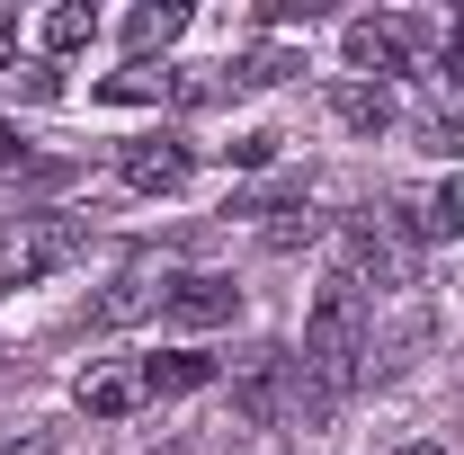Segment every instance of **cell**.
Returning <instances> with one entry per match:
<instances>
[{
  "label": "cell",
  "mask_w": 464,
  "mask_h": 455,
  "mask_svg": "<svg viewBox=\"0 0 464 455\" xmlns=\"http://www.w3.org/2000/svg\"><path fill=\"white\" fill-rule=\"evenodd\" d=\"M179 36H188V9H179V0H161V9H134V18H125V45H134V54L179 45Z\"/></svg>",
  "instance_id": "obj_13"
},
{
  "label": "cell",
  "mask_w": 464,
  "mask_h": 455,
  "mask_svg": "<svg viewBox=\"0 0 464 455\" xmlns=\"http://www.w3.org/2000/svg\"><path fill=\"white\" fill-rule=\"evenodd\" d=\"M366 348H375V313H366V286L322 277L313 313H304V357H295V411L304 420H331L348 402V384L366 375Z\"/></svg>",
  "instance_id": "obj_1"
},
{
  "label": "cell",
  "mask_w": 464,
  "mask_h": 455,
  "mask_svg": "<svg viewBox=\"0 0 464 455\" xmlns=\"http://www.w3.org/2000/svg\"><path fill=\"white\" fill-rule=\"evenodd\" d=\"M232 411H241V429H277V420L295 411V357L286 348H250V357H241Z\"/></svg>",
  "instance_id": "obj_4"
},
{
  "label": "cell",
  "mask_w": 464,
  "mask_h": 455,
  "mask_svg": "<svg viewBox=\"0 0 464 455\" xmlns=\"http://www.w3.org/2000/svg\"><path fill=\"white\" fill-rule=\"evenodd\" d=\"M9 36H18V27H9V18H0V54H9Z\"/></svg>",
  "instance_id": "obj_23"
},
{
  "label": "cell",
  "mask_w": 464,
  "mask_h": 455,
  "mask_svg": "<svg viewBox=\"0 0 464 455\" xmlns=\"http://www.w3.org/2000/svg\"><path fill=\"white\" fill-rule=\"evenodd\" d=\"M232 161H241V170H268V161H277V134H241V143H224Z\"/></svg>",
  "instance_id": "obj_17"
},
{
  "label": "cell",
  "mask_w": 464,
  "mask_h": 455,
  "mask_svg": "<svg viewBox=\"0 0 464 455\" xmlns=\"http://www.w3.org/2000/svg\"><path fill=\"white\" fill-rule=\"evenodd\" d=\"M0 455H54V447H45V438H18V447H0Z\"/></svg>",
  "instance_id": "obj_21"
},
{
  "label": "cell",
  "mask_w": 464,
  "mask_h": 455,
  "mask_svg": "<svg viewBox=\"0 0 464 455\" xmlns=\"http://www.w3.org/2000/svg\"><path fill=\"white\" fill-rule=\"evenodd\" d=\"M447 27H429V18H348L340 27V54H348V72H366V81H393V72H420V54L438 45Z\"/></svg>",
  "instance_id": "obj_3"
},
{
  "label": "cell",
  "mask_w": 464,
  "mask_h": 455,
  "mask_svg": "<svg viewBox=\"0 0 464 455\" xmlns=\"http://www.w3.org/2000/svg\"><path fill=\"white\" fill-rule=\"evenodd\" d=\"M340 277L375 286V295H402L420 277V232L402 215H348L340 224Z\"/></svg>",
  "instance_id": "obj_2"
},
{
  "label": "cell",
  "mask_w": 464,
  "mask_h": 455,
  "mask_svg": "<svg viewBox=\"0 0 464 455\" xmlns=\"http://www.w3.org/2000/svg\"><path fill=\"white\" fill-rule=\"evenodd\" d=\"M232 313H241V286L215 277V268H197V277H170V304H161V322H170V331H224Z\"/></svg>",
  "instance_id": "obj_6"
},
{
  "label": "cell",
  "mask_w": 464,
  "mask_h": 455,
  "mask_svg": "<svg viewBox=\"0 0 464 455\" xmlns=\"http://www.w3.org/2000/svg\"><path fill=\"white\" fill-rule=\"evenodd\" d=\"M188 170H197V152H188L179 134H143V143L116 152V179H125L134 197H170V188H188Z\"/></svg>",
  "instance_id": "obj_5"
},
{
  "label": "cell",
  "mask_w": 464,
  "mask_h": 455,
  "mask_svg": "<svg viewBox=\"0 0 464 455\" xmlns=\"http://www.w3.org/2000/svg\"><path fill=\"white\" fill-rule=\"evenodd\" d=\"M259 18H268V27H295V18H304V27H313V18H322V0H268V9H259Z\"/></svg>",
  "instance_id": "obj_18"
},
{
  "label": "cell",
  "mask_w": 464,
  "mask_h": 455,
  "mask_svg": "<svg viewBox=\"0 0 464 455\" xmlns=\"http://www.w3.org/2000/svg\"><path fill=\"white\" fill-rule=\"evenodd\" d=\"M232 72V90H277L286 72H304V63L286 54V45H259V54H241V63H224Z\"/></svg>",
  "instance_id": "obj_14"
},
{
  "label": "cell",
  "mask_w": 464,
  "mask_h": 455,
  "mask_svg": "<svg viewBox=\"0 0 464 455\" xmlns=\"http://www.w3.org/2000/svg\"><path fill=\"white\" fill-rule=\"evenodd\" d=\"M322 232H331V224H322V215H313V206H304V215H295V206H286V215H277V224L259 232V241H268V250H313V241H322Z\"/></svg>",
  "instance_id": "obj_15"
},
{
  "label": "cell",
  "mask_w": 464,
  "mask_h": 455,
  "mask_svg": "<svg viewBox=\"0 0 464 455\" xmlns=\"http://www.w3.org/2000/svg\"><path fill=\"white\" fill-rule=\"evenodd\" d=\"M420 143H429V152H447V161H464V116H456V108L420 116Z\"/></svg>",
  "instance_id": "obj_16"
},
{
  "label": "cell",
  "mask_w": 464,
  "mask_h": 455,
  "mask_svg": "<svg viewBox=\"0 0 464 455\" xmlns=\"http://www.w3.org/2000/svg\"><path fill=\"white\" fill-rule=\"evenodd\" d=\"M197 384H215V357H206V348H161V357H143V393L152 402L197 393Z\"/></svg>",
  "instance_id": "obj_9"
},
{
  "label": "cell",
  "mask_w": 464,
  "mask_h": 455,
  "mask_svg": "<svg viewBox=\"0 0 464 455\" xmlns=\"http://www.w3.org/2000/svg\"><path fill=\"white\" fill-rule=\"evenodd\" d=\"M90 36H99V9H90V0H63V9L36 18V45H45V54H81Z\"/></svg>",
  "instance_id": "obj_12"
},
{
  "label": "cell",
  "mask_w": 464,
  "mask_h": 455,
  "mask_svg": "<svg viewBox=\"0 0 464 455\" xmlns=\"http://www.w3.org/2000/svg\"><path fill=\"white\" fill-rule=\"evenodd\" d=\"M152 304H170V268H152V259H134L125 277L90 304V331H125V322H143Z\"/></svg>",
  "instance_id": "obj_7"
},
{
  "label": "cell",
  "mask_w": 464,
  "mask_h": 455,
  "mask_svg": "<svg viewBox=\"0 0 464 455\" xmlns=\"http://www.w3.org/2000/svg\"><path fill=\"white\" fill-rule=\"evenodd\" d=\"M393 455H447V447H393Z\"/></svg>",
  "instance_id": "obj_22"
},
{
  "label": "cell",
  "mask_w": 464,
  "mask_h": 455,
  "mask_svg": "<svg viewBox=\"0 0 464 455\" xmlns=\"http://www.w3.org/2000/svg\"><path fill=\"white\" fill-rule=\"evenodd\" d=\"M0 357H9V348H0Z\"/></svg>",
  "instance_id": "obj_25"
},
{
  "label": "cell",
  "mask_w": 464,
  "mask_h": 455,
  "mask_svg": "<svg viewBox=\"0 0 464 455\" xmlns=\"http://www.w3.org/2000/svg\"><path fill=\"white\" fill-rule=\"evenodd\" d=\"M402 224L420 232V241H464V170L438 179V188H411V197H402Z\"/></svg>",
  "instance_id": "obj_8"
},
{
  "label": "cell",
  "mask_w": 464,
  "mask_h": 455,
  "mask_svg": "<svg viewBox=\"0 0 464 455\" xmlns=\"http://www.w3.org/2000/svg\"><path fill=\"white\" fill-rule=\"evenodd\" d=\"M331 116H340L348 134H384L393 125V90L384 81H331Z\"/></svg>",
  "instance_id": "obj_10"
},
{
  "label": "cell",
  "mask_w": 464,
  "mask_h": 455,
  "mask_svg": "<svg viewBox=\"0 0 464 455\" xmlns=\"http://www.w3.org/2000/svg\"><path fill=\"white\" fill-rule=\"evenodd\" d=\"M447 72H456V90H464V9L447 18Z\"/></svg>",
  "instance_id": "obj_20"
},
{
  "label": "cell",
  "mask_w": 464,
  "mask_h": 455,
  "mask_svg": "<svg viewBox=\"0 0 464 455\" xmlns=\"http://www.w3.org/2000/svg\"><path fill=\"white\" fill-rule=\"evenodd\" d=\"M170 455H188V447H170Z\"/></svg>",
  "instance_id": "obj_24"
},
{
  "label": "cell",
  "mask_w": 464,
  "mask_h": 455,
  "mask_svg": "<svg viewBox=\"0 0 464 455\" xmlns=\"http://www.w3.org/2000/svg\"><path fill=\"white\" fill-rule=\"evenodd\" d=\"M0 170H27V143H18V125L0 116Z\"/></svg>",
  "instance_id": "obj_19"
},
{
  "label": "cell",
  "mask_w": 464,
  "mask_h": 455,
  "mask_svg": "<svg viewBox=\"0 0 464 455\" xmlns=\"http://www.w3.org/2000/svg\"><path fill=\"white\" fill-rule=\"evenodd\" d=\"M134 402H152L143 393V366H99V375L81 384V411H99V420H125Z\"/></svg>",
  "instance_id": "obj_11"
}]
</instances>
